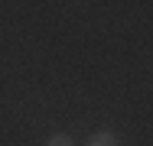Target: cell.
Returning a JSON list of instances; mask_svg holds the SVG:
<instances>
[{
  "mask_svg": "<svg viewBox=\"0 0 153 146\" xmlns=\"http://www.w3.org/2000/svg\"><path fill=\"white\" fill-rule=\"evenodd\" d=\"M85 146H117V136H114L111 130H98V133L88 136V143H85Z\"/></svg>",
  "mask_w": 153,
  "mask_h": 146,
  "instance_id": "1",
  "label": "cell"
},
{
  "mask_svg": "<svg viewBox=\"0 0 153 146\" xmlns=\"http://www.w3.org/2000/svg\"><path fill=\"white\" fill-rule=\"evenodd\" d=\"M46 146H75V143H72V136H65V133H52Z\"/></svg>",
  "mask_w": 153,
  "mask_h": 146,
  "instance_id": "2",
  "label": "cell"
}]
</instances>
